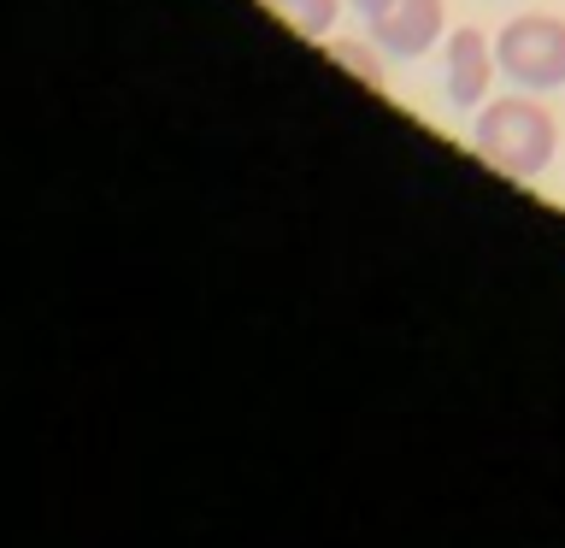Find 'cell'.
<instances>
[{
  "mask_svg": "<svg viewBox=\"0 0 565 548\" xmlns=\"http://www.w3.org/2000/svg\"><path fill=\"white\" fill-rule=\"evenodd\" d=\"M471 141H477V154H483L494 171L530 183V177H542L547 166H554L559 124H554V113H547L536 95H530V88H512V95L483 101L471 113Z\"/></svg>",
  "mask_w": 565,
  "mask_h": 548,
  "instance_id": "obj_1",
  "label": "cell"
},
{
  "mask_svg": "<svg viewBox=\"0 0 565 548\" xmlns=\"http://www.w3.org/2000/svg\"><path fill=\"white\" fill-rule=\"evenodd\" d=\"M494 53H501V77L512 88H530V95L565 88V18L519 12L501 35H494Z\"/></svg>",
  "mask_w": 565,
  "mask_h": 548,
  "instance_id": "obj_2",
  "label": "cell"
},
{
  "mask_svg": "<svg viewBox=\"0 0 565 548\" xmlns=\"http://www.w3.org/2000/svg\"><path fill=\"white\" fill-rule=\"evenodd\" d=\"M494 77H501V53H494V35L483 30H448V42H441V95L448 106L459 113H477V106L489 101Z\"/></svg>",
  "mask_w": 565,
  "mask_h": 548,
  "instance_id": "obj_3",
  "label": "cell"
},
{
  "mask_svg": "<svg viewBox=\"0 0 565 548\" xmlns=\"http://www.w3.org/2000/svg\"><path fill=\"white\" fill-rule=\"evenodd\" d=\"M371 24V42L383 48V60H424L448 42V0H395Z\"/></svg>",
  "mask_w": 565,
  "mask_h": 548,
  "instance_id": "obj_4",
  "label": "cell"
},
{
  "mask_svg": "<svg viewBox=\"0 0 565 548\" xmlns=\"http://www.w3.org/2000/svg\"><path fill=\"white\" fill-rule=\"evenodd\" d=\"M265 7L307 42H330L335 24H342V0H265Z\"/></svg>",
  "mask_w": 565,
  "mask_h": 548,
  "instance_id": "obj_5",
  "label": "cell"
},
{
  "mask_svg": "<svg viewBox=\"0 0 565 548\" xmlns=\"http://www.w3.org/2000/svg\"><path fill=\"white\" fill-rule=\"evenodd\" d=\"M330 60L342 65V71H353V77H360L365 88H383V60H377V42H353V35H330Z\"/></svg>",
  "mask_w": 565,
  "mask_h": 548,
  "instance_id": "obj_6",
  "label": "cell"
},
{
  "mask_svg": "<svg viewBox=\"0 0 565 548\" xmlns=\"http://www.w3.org/2000/svg\"><path fill=\"white\" fill-rule=\"evenodd\" d=\"M348 7H353V12H360V18H377L383 7H395V0H348Z\"/></svg>",
  "mask_w": 565,
  "mask_h": 548,
  "instance_id": "obj_7",
  "label": "cell"
}]
</instances>
